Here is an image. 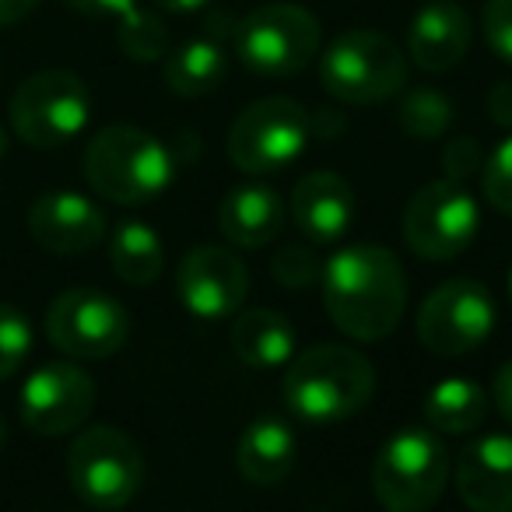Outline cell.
Instances as JSON below:
<instances>
[{
	"label": "cell",
	"instance_id": "6da1fadb",
	"mask_svg": "<svg viewBox=\"0 0 512 512\" xmlns=\"http://www.w3.org/2000/svg\"><path fill=\"white\" fill-rule=\"evenodd\" d=\"M320 292L341 334L351 341H383L407 309V274L393 249L355 242L323 264Z\"/></svg>",
	"mask_w": 512,
	"mask_h": 512
},
{
	"label": "cell",
	"instance_id": "7a4b0ae2",
	"mask_svg": "<svg viewBox=\"0 0 512 512\" xmlns=\"http://www.w3.org/2000/svg\"><path fill=\"white\" fill-rule=\"evenodd\" d=\"M288 411L306 425H337L355 418L376 397V369L355 348L320 344L292 355L281 383Z\"/></svg>",
	"mask_w": 512,
	"mask_h": 512
},
{
	"label": "cell",
	"instance_id": "3957f363",
	"mask_svg": "<svg viewBox=\"0 0 512 512\" xmlns=\"http://www.w3.org/2000/svg\"><path fill=\"white\" fill-rule=\"evenodd\" d=\"M85 179L102 200L137 207L169 190L176 176L172 151L155 134L130 123L102 127L81 155Z\"/></svg>",
	"mask_w": 512,
	"mask_h": 512
},
{
	"label": "cell",
	"instance_id": "277c9868",
	"mask_svg": "<svg viewBox=\"0 0 512 512\" xmlns=\"http://www.w3.org/2000/svg\"><path fill=\"white\" fill-rule=\"evenodd\" d=\"M313 137V113L288 95H267L242 109L225 137L228 162L246 176H278L299 162Z\"/></svg>",
	"mask_w": 512,
	"mask_h": 512
},
{
	"label": "cell",
	"instance_id": "5b68a950",
	"mask_svg": "<svg viewBox=\"0 0 512 512\" xmlns=\"http://www.w3.org/2000/svg\"><path fill=\"white\" fill-rule=\"evenodd\" d=\"M453 463L435 428H400L372 463V495L390 512H421L439 502Z\"/></svg>",
	"mask_w": 512,
	"mask_h": 512
},
{
	"label": "cell",
	"instance_id": "8992f818",
	"mask_svg": "<svg viewBox=\"0 0 512 512\" xmlns=\"http://www.w3.org/2000/svg\"><path fill=\"white\" fill-rule=\"evenodd\" d=\"M323 92L348 106H376L404 92V50L386 32L351 29L327 46L320 60Z\"/></svg>",
	"mask_w": 512,
	"mask_h": 512
},
{
	"label": "cell",
	"instance_id": "52a82bcc",
	"mask_svg": "<svg viewBox=\"0 0 512 512\" xmlns=\"http://www.w3.org/2000/svg\"><path fill=\"white\" fill-rule=\"evenodd\" d=\"M323 29L302 4H264L232 29L235 60L260 78H292L316 60Z\"/></svg>",
	"mask_w": 512,
	"mask_h": 512
},
{
	"label": "cell",
	"instance_id": "ba28073f",
	"mask_svg": "<svg viewBox=\"0 0 512 512\" xmlns=\"http://www.w3.org/2000/svg\"><path fill=\"white\" fill-rule=\"evenodd\" d=\"M11 130L36 151L71 144L92 120L88 85L71 71H39L11 95Z\"/></svg>",
	"mask_w": 512,
	"mask_h": 512
},
{
	"label": "cell",
	"instance_id": "9c48e42d",
	"mask_svg": "<svg viewBox=\"0 0 512 512\" xmlns=\"http://www.w3.org/2000/svg\"><path fill=\"white\" fill-rule=\"evenodd\" d=\"M67 477L74 495L92 509H123L144 484L141 446L113 425L85 428L71 442Z\"/></svg>",
	"mask_w": 512,
	"mask_h": 512
},
{
	"label": "cell",
	"instance_id": "30bf717a",
	"mask_svg": "<svg viewBox=\"0 0 512 512\" xmlns=\"http://www.w3.org/2000/svg\"><path fill=\"white\" fill-rule=\"evenodd\" d=\"M481 228V211L470 190L456 179H435L425 183L404 207L400 232L414 256L446 264L474 242Z\"/></svg>",
	"mask_w": 512,
	"mask_h": 512
},
{
	"label": "cell",
	"instance_id": "8fae6325",
	"mask_svg": "<svg viewBox=\"0 0 512 512\" xmlns=\"http://www.w3.org/2000/svg\"><path fill=\"white\" fill-rule=\"evenodd\" d=\"M46 337L74 362H102L127 344L130 316L99 288H67L46 309Z\"/></svg>",
	"mask_w": 512,
	"mask_h": 512
},
{
	"label": "cell",
	"instance_id": "7c38bea8",
	"mask_svg": "<svg viewBox=\"0 0 512 512\" xmlns=\"http://www.w3.org/2000/svg\"><path fill=\"white\" fill-rule=\"evenodd\" d=\"M495 330V299L481 281H442L418 309V341L435 358L477 351Z\"/></svg>",
	"mask_w": 512,
	"mask_h": 512
},
{
	"label": "cell",
	"instance_id": "4fadbf2b",
	"mask_svg": "<svg viewBox=\"0 0 512 512\" xmlns=\"http://www.w3.org/2000/svg\"><path fill=\"white\" fill-rule=\"evenodd\" d=\"M95 407V383L81 365L50 362L22 386V421L29 432L57 439L78 432Z\"/></svg>",
	"mask_w": 512,
	"mask_h": 512
},
{
	"label": "cell",
	"instance_id": "5bb4252c",
	"mask_svg": "<svg viewBox=\"0 0 512 512\" xmlns=\"http://www.w3.org/2000/svg\"><path fill=\"white\" fill-rule=\"evenodd\" d=\"M249 295V271L225 246H197L179 260L176 299L197 320L218 323L242 309Z\"/></svg>",
	"mask_w": 512,
	"mask_h": 512
},
{
	"label": "cell",
	"instance_id": "9a60e30c",
	"mask_svg": "<svg viewBox=\"0 0 512 512\" xmlns=\"http://www.w3.org/2000/svg\"><path fill=\"white\" fill-rule=\"evenodd\" d=\"M29 232L46 253L78 256L106 239V214L81 193H46L29 207Z\"/></svg>",
	"mask_w": 512,
	"mask_h": 512
},
{
	"label": "cell",
	"instance_id": "2e32d148",
	"mask_svg": "<svg viewBox=\"0 0 512 512\" xmlns=\"http://www.w3.org/2000/svg\"><path fill=\"white\" fill-rule=\"evenodd\" d=\"M456 495L474 512H512V435H484L456 460Z\"/></svg>",
	"mask_w": 512,
	"mask_h": 512
},
{
	"label": "cell",
	"instance_id": "e0dca14e",
	"mask_svg": "<svg viewBox=\"0 0 512 512\" xmlns=\"http://www.w3.org/2000/svg\"><path fill=\"white\" fill-rule=\"evenodd\" d=\"M292 221L309 242H337L355 221V190L330 169L309 172L292 190Z\"/></svg>",
	"mask_w": 512,
	"mask_h": 512
},
{
	"label": "cell",
	"instance_id": "ac0fdd59",
	"mask_svg": "<svg viewBox=\"0 0 512 512\" xmlns=\"http://www.w3.org/2000/svg\"><path fill=\"white\" fill-rule=\"evenodd\" d=\"M470 18L453 0H435L425 4L411 18L407 29V57L428 74H446L467 57L470 50Z\"/></svg>",
	"mask_w": 512,
	"mask_h": 512
},
{
	"label": "cell",
	"instance_id": "d6986e66",
	"mask_svg": "<svg viewBox=\"0 0 512 512\" xmlns=\"http://www.w3.org/2000/svg\"><path fill=\"white\" fill-rule=\"evenodd\" d=\"M288 218V204L267 183H239L221 197L218 228L232 246L264 249L281 235Z\"/></svg>",
	"mask_w": 512,
	"mask_h": 512
},
{
	"label": "cell",
	"instance_id": "ffe728a7",
	"mask_svg": "<svg viewBox=\"0 0 512 512\" xmlns=\"http://www.w3.org/2000/svg\"><path fill=\"white\" fill-rule=\"evenodd\" d=\"M299 439L295 428L281 418H256L242 428L235 442V467L256 488H274L295 470Z\"/></svg>",
	"mask_w": 512,
	"mask_h": 512
},
{
	"label": "cell",
	"instance_id": "44dd1931",
	"mask_svg": "<svg viewBox=\"0 0 512 512\" xmlns=\"http://www.w3.org/2000/svg\"><path fill=\"white\" fill-rule=\"evenodd\" d=\"M232 351L249 369H281L295 355V327L278 309H249L232 323Z\"/></svg>",
	"mask_w": 512,
	"mask_h": 512
},
{
	"label": "cell",
	"instance_id": "7402d4cb",
	"mask_svg": "<svg viewBox=\"0 0 512 512\" xmlns=\"http://www.w3.org/2000/svg\"><path fill=\"white\" fill-rule=\"evenodd\" d=\"M228 74V50L218 36H200L165 53V85L179 99L211 95Z\"/></svg>",
	"mask_w": 512,
	"mask_h": 512
},
{
	"label": "cell",
	"instance_id": "603a6c76",
	"mask_svg": "<svg viewBox=\"0 0 512 512\" xmlns=\"http://www.w3.org/2000/svg\"><path fill=\"white\" fill-rule=\"evenodd\" d=\"M488 418V393L474 379H442L425 397L428 428L442 435H467Z\"/></svg>",
	"mask_w": 512,
	"mask_h": 512
},
{
	"label": "cell",
	"instance_id": "cb8c5ba5",
	"mask_svg": "<svg viewBox=\"0 0 512 512\" xmlns=\"http://www.w3.org/2000/svg\"><path fill=\"white\" fill-rule=\"evenodd\" d=\"M109 264L120 281L134 288H148L165 267V246L158 232L144 221H123L109 239Z\"/></svg>",
	"mask_w": 512,
	"mask_h": 512
},
{
	"label": "cell",
	"instance_id": "d4e9b609",
	"mask_svg": "<svg viewBox=\"0 0 512 512\" xmlns=\"http://www.w3.org/2000/svg\"><path fill=\"white\" fill-rule=\"evenodd\" d=\"M397 123L414 141H435L453 127V102L439 88H411L397 106Z\"/></svg>",
	"mask_w": 512,
	"mask_h": 512
},
{
	"label": "cell",
	"instance_id": "484cf974",
	"mask_svg": "<svg viewBox=\"0 0 512 512\" xmlns=\"http://www.w3.org/2000/svg\"><path fill=\"white\" fill-rule=\"evenodd\" d=\"M120 50L137 64H155L169 53V29L158 15L134 8L120 18Z\"/></svg>",
	"mask_w": 512,
	"mask_h": 512
},
{
	"label": "cell",
	"instance_id": "4316f807",
	"mask_svg": "<svg viewBox=\"0 0 512 512\" xmlns=\"http://www.w3.org/2000/svg\"><path fill=\"white\" fill-rule=\"evenodd\" d=\"M32 351V323L22 309L0 302V383L25 365Z\"/></svg>",
	"mask_w": 512,
	"mask_h": 512
},
{
	"label": "cell",
	"instance_id": "83f0119b",
	"mask_svg": "<svg viewBox=\"0 0 512 512\" xmlns=\"http://www.w3.org/2000/svg\"><path fill=\"white\" fill-rule=\"evenodd\" d=\"M320 271H323L320 256L309 246H285L271 260L274 281L281 288H288V292H309V288H316L320 285Z\"/></svg>",
	"mask_w": 512,
	"mask_h": 512
},
{
	"label": "cell",
	"instance_id": "f1b7e54d",
	"mask_svg": "<svg viewBox=\"0 0 512 512\" xmlns=\"http://www.w3.org/2000/svg\"><path fill=\"white\" fill-rule=\"evenodd\" d=\"M481 190L484 200L491 204V211L512 218V134L498 144L488 155V162L481 165Z\"/></svg>",
	"mask_w": 512,
	"mask_h": 512
},
{
	"label": "cell",
	"instance_id": "f546056e",
	"mask_svg": "<svg viewBox=\"0 0 512 512\" xmlns=\"http://www.w3.org/2000/svg\"><path fill=\"white\" fill-rule=\"evenodd\" d=\"M481 32L488 50L498 60L512 64V0H484L481 11Z\"/></svg>",
	"mask_w": 512,
	"mask_h": 512
},
{
	"label": "cell",
	"instance_id": "4dcf8cb0",
	"mask_svg": "<svg viewBox=\"0 0 512 512\" xmlns=\"http://www.w3.org/2000/svg\"><path fill=\"white\" fill-rule=\"evenodd\" d=\"M481 165H484V151L477 137H453L442 148V172H446V179L467 183L470 176L481 172Z\"/></svg>",
	"mask_w": 512,
	"mask_h": 512
},
{
	"label": "cell",
	"instance_id": "1f68e13d",
	"mask_svg": "<svg viewBox=\"0 0 512 512\" xmlns=\"http://www.w3.org/2000/svg\"><path fill=\"white\" fill-rule=\"evenodd\" d=\"M491 404L502 414L505 425L512 428V358L495 372V379H491Z\"/></svg>",
	"mask_w": 512,
	"mask_h": 512
},
{
	"label": "cell",
	"instance_id": "d6a6232c",
	"mask_svg": "<svg viewBox=\"0 0 512 512\" xmlns=\"http://www.w3.org/2000/svg\"><path fill=\"white\" fill-rule=\"evenodd\" d=\"M67 4L92 18H123L137 8V0H67Z\"/></svg>",
	"mask_w": 512,
	"mask_h": 512
},
{
	"label": "cell",
	"instance_id": "836d02e7",
	"mask_svg": "<svg viewBox=\"0 0 512 512\" xmlns=\"http://www.w3.org/2000/svg\"><path fill=\"white\" fill-rule=\"evenodd\" d=\"M488 116L498 127L512 130V81H498L488 95Z\"/></svg>",
	"mask_w": 512,
	"mask_h": 512
},
{
	"label": "cell",
	"instance_id": "e575fe53",
	"mask_svg": "<svg viewBox=\"0 0 512 512\" xmlns=\"http://www.w3.org/2000/svg\"><path fill=\"white\" fill-rule=\"evenodd\" d=\"M39 8V0H0V29L4 25H18Z\"/></svg>",
	"mask_w": 512,
	"mask_h": 512
},
{
	"label": "cell",
	"instance_id": "d590c367",
	"mask_svg": "<svg viewBox=\"0 0 512 512\" xmlns=\"http://www.w3.org/2000/svg\"><path fill=\"white\" fill-rule=\"evenodd\" d=\"M158 11H169V15H193V11L211 8L214 0H151Z\"/></svg>",
	"mask_w": 512,
	"mask_h": 512
},
{
	"label": "cell",
	"instance_id": "8d00e7d4",
	"mask_svg": "<svg viewBox=\"0 0 512 512\" xmlns=\"http://www.w3.org/2000/svg\"><path fill=\"white\" fill-rule=\"evenodd\" d=\"M4 151H8V130L0 127V158H4Z\"/></svg>",
	"mask_w": 512,
	"mask_h": 512
},
{
	"label": "cell",
	"instance_id": "74e56055",
	"mask_svg": "<svg viewBox=\"0 0 512 512\" xmlns=\"http://www.w3.org/2000/svg\"><path fill=\"white\" fill-rule=\"evenodd\" d=\"M0 446H4V418H0Z\"/></svg>",
	"mask_w": 512,
	"mask_h": 512
},
{
	"label": "cell",
	"instance_id": "f35d334b",
	"mask_svg": "<svg viewBox=\"0 0 512 512\" xmlns=\"http://www.w3.org/2000/svg\"><path fill=\"white\" fill-rule=\"evenodd\" d=\"M509 295H512V271H509Z\"/></svg>",
	"mask_w": 512,
	"mask_h": 512
}]
</instances>
